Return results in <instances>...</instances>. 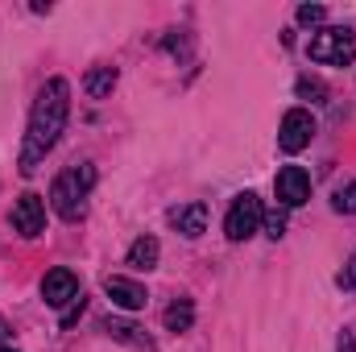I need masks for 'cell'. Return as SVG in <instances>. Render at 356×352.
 <instances>
[{"mask_svg": "<svg viewBox=\"0 0 356 352\" xmlns=\"http://www.w3.org/2000/svg\"><path fill=\"white\" fill-rule=\"evenodd\" d=\"M332 207H336L340 216H356V178L353 182H340V186L332 191Z\"/></svg>", "mask_w": 356, "mask_h": 352, "instance_id": "obj_15", "label": "cell"}, {"mask_svg": "<svg viewBox=\"0 0 356 352\" xmlns=\"http://www.w3.org/2000/svg\"><path fill=\"white\" fill-rule=\"evenodd\" d=\"M112 88H116V67H91L88 79H83V91L91 99H104Z\"/></svg>", "mask_w": 356, "mask_h": 352, "instance_id": "obj_12", "label": "cell"}, {"mask_svg": "<svg viewBox=\"0 0 356 352\" xmlns=\"http://www.w3.org/2000/svg\"><path fill=\"white\" fill-rule=\"evenodd\" d=\"M42 298H46V307H71L75 298H83V290H79V278L71 273V269H50L46 278H42Z\"/></svg>", "mask_w": 356, "mask_h": 352, "instance_id": "obj_7", "label": "cell"}, {"mask_svg": "<svg viewBox=\"0 0 356 352\" xmlns=\"http://www.w3.org/2000/svg\"><path fill=\"white\" fill-rule=\"evenodd\" d=\"M162 323H166V332H186V328L195 323V307H191V298L170 303V307L162 311Z\"/></svg>", "mask_w": 356, "mask_h": 352, "instance_id": "obj_13", "label": "cell"}, {"mask_svg": "<svg viewBox=\"0 0 356 352\" xmlns=\"http://www.w3.org/2000/svg\"><path fill=\"white\" fill-rule=\"evenodd\" d=\"M340 352H356V340H353V332H344V336H340Z\"/></svg>", "mask_w": 356, "mask_h": 352, "instance_id": "obj_20", "label": "cell"}, {"mask_svg": "<svg viewBox=\"0 0 356 352\" xmlns=\"http://www.w3.org/2000/svg\"><path fill=\"white\" fill-rule=\"evenodd\" d=\"M311 137H315V116H311L307 108H290V112L282 116V129H277V145H282V154H298V150H307Z\"/></svg>", "mask_w": 356, "mask_h": 352, "instance_id": "obj_5", "label": "cell"}, {"mask_svg": "<svg viewBox=\"0 0 356 352\" xmlns=\"http://www.w3.org/2000/svg\"><path fill=\"white\" fill-rule=\"evenodd\" d=\"M273 191H277V203L290 211V207H302L311 199V175L302 166H282L273 178Z\"/></svg>", "mask_w": 356, "mask_h": 352, "instance_id": "obj_6", "label": "cell"}, {"mask_svg": "<svg viewBox=\"0 0 356 352\" xmlns=\"http://www.w3.org/2000/svg\"><path fill=\"white\" fill-rule=\"evenodd\" d=\"M104 294H108L116 307H124V311H141V307L149 303L145 286H141V282H133V278H120V273L104 278Z\"/></svg>", "mask_w": 356, "mask_h": 352, "instance_id": "obj_9", "label": "cell"}, {"mask_svg": "<svg viewBox=\"0 0 356 352\" xmlns=\"http://www.w3.org/2000/svg\"><path fill=\"white\" fill-rule=\"evenodd\" d=\"M307 54L315 63H327V67H348L356 58V33L344 25H332V29H319L307 46Z\"/></svg>", "mask_w": 356, "mask_h": 352, "instance_id": "obj_3", "label": "cell"}, {"mask_svg": "<svg viewBox=\"0 0 356 352\" xmlns=\"http://www.w3.org/2000/svg\"><path fill=\"white\" fill-rule=\"evenodd\" d=\"M67 116H71V83L50 79L38 91L33 112H29V129H25V145H21V175H33L46 162V154L58 145V137L67 129Z\"/></svg>", "mask_w": 356, "mask_h": 352, "instance_id": "obj_1", "label": "cell"}, {"mask_svg": "<svg viewBox=\"0 0 356 352\" xmlns=\"http://www.w3.org/2000/svg\"><path fill=\"white\" fill-rule=\"evenodd\" d=\"M91 186H95V166H91V162L67 166L63 175L54 178V186H50V207H54L63 220H79V216L88 211Z\"/></svg>", "mask_w": 356, "mask_h": 352, "instance_id": "obj_2", "label": "cell"}, {"mask_svg": "<svg viewBox=\"0 0 356 352\" xmlns=\"http://www.w3.org/2000/svg\"><path fill=\"white\" fill-rule=\"evenodd\" d=\"M170 224H175L182 237H199L207 228V207L203 203H186V207H175L170 211Z\"/></svg>", "mask_w": 356, "mask_h": 352, "instance_id": "obj_10", "label": "cell"}, {"mask_svg": "<svg viewBox=\"0 0 356 352\" xmlns=\"http://www.w3.org/2000/svg\"><path fill=\"white\" fill-rule=\"evenodd\" d=\"M261 220H266L261 199H257L253 191H245V195L232 199V207H228V216H224V237L241 245V241H249L253 232H261Z\"/></svg>", "mask_w": 356, "mask_h": 352, "instance_id": "obj_4", "label": "cell"}, {"mask_svg": "<svg viewBox=\"0 0 356 352\" xmlns=\"http://www.w3.org/2000/svg\"><path fill=\"white\" fill-rule=\"evenodd\" d=\"M323 17H327L323 4H302V8H298V25H319Z\"/></svg>", "mask_w": 356, "mask_h": 352, "instance_id": "obj_18", "label": "cell"}, {"mask_svg": "<svg viewBox=\"0 0 356 352\" xmlns=\"http://www.w3.org/2000/svg\"><path fill=\"white\" fill-rule=\"evenodd\" d=\"M4 336H8V323H4V319H0V340H4Z\"/></svg>", "mask_w": 356, "mask_h": 352, "instance_id": "obj_21", "label": "cell"}, {"mask_svg": "<svg viewBox=\"0 0 356 352\" xmlns=\"http://www.w3.org/2000/svg\"><path fill=\"white\" fill-rule=\"evenodd\" d=\"M0 352H13V349H0Z\"/></svg>", "mask_w": 356, "mask_h": 352, "instance_id": "obj_22", "label": "cell"}, {"mask_svg": "<svg viewBox=\"0 0 356 352\" xmlns=\"http://www.w3.org/2000/svg\"><path fill=\"white\" fill-rule=\"evenodd\" d=\"M261 224H266V237H269V241H277V237L286 232V207H273Z\"/></svg>", "mask_w": 356, "mask_h": 352, "instance_id": "obj_17", "label": "cell"}, {"mask_svg": "<svg viewBox=\"0 0 356 352\" xmlns=\"http://www.w3.org/2000/svg\"><path fill=\"white\" fill-rule=\"evenodd\" d=\"M104 332H108L112 340H124V344H133V349H145V352L154 349L145 336H137L141 328H133V323H124V319H104Z\"/></svg>", "mask_w": 356, "mask_h": 352, "instance_id": "obj_14", "label": "cell"}, {"mask_svg": "<svg viewBox=\"0 0 356 352\" xmlns=\"http://www.w3.org/2000/svg\"><path fill=\"white\" fill-rule=\"evenodd\" d=\"M298 95H302V99H311V104H323V99H327V88H323L319 79L302 75V79H298Z\"/></svg>", "mask_w": 356, "mask_h": 352, "instance_id": "obj_16", "label": "cell"}, {"mask_svg": "<svg viewBox=\"0 0 356 352\" xmlns=\"http://www.w3.org/2000/svg\"><path fill=\"white\" fill-rule=\"evenodd\" d=\"M13 228H17L21 237H38V232L46 228V203H42V195L25 191V195L13 203Z\"/></svg>", "mask_w": 356, "mask_h": 352, "instance_id": "obj_8", "label": "cell"}, {"mask_svg": "<svg viewBox=\"0 0 356 352\" xmlns=\"http://www.w3.org/2000/svg\"><path fill=\"white\" fill-rule=\"evenodd\" d=\"M162 257V245L154 241V237H137L133 245H129V265L133 269H154Z\"/></svg>", "mask_w": 356, "mask_h": 352, "instance_id": "obj_11", "label": "cell"}, {"mask_svg": "<svg viewBox=\"0 0 356 352\" xmlns=\"http://www.w3.org/2000/svg\"><path fill=\"white\" fill-rule=\"evenodd\" d=\"M340 290H348V294H356V253L348 257V265L340 269Z\"/></svg>", "mask_w": 356, "mask_h": 352, "instance_id": "obj_19", "label": "cell"}]
</instances>
